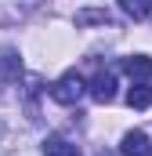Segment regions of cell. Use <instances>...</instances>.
<instances>
[{"instance_id":"cell-1","label":"cell","mask_w":152,"mask_h":156,"mask_svg":"<svg viewBox=\"0 0 152 156\" xmlns=\"http://www.w3.org/2000/svg\"><path fill=\"white\" fill-rule=\"evenodd\" d=\"M83 94H87V83L80 80V73H65V76L54 80V87H51V98L58 105H76Z\"/></svg>"},{"instance_id":"cell-2","label":"cell","mask_w":152,"mask_h":156,"mask_svg":"<svg viewBox=\"0 0 152 156\" xmlns=\"http://www.w3.org/2000/svg\"><path fill=\"white\" fill-rule=\"evenodd\" d=\"M87 91H91V98H94V102L109 105V102L116 98V76H112V73H98V76L87 83Z\"/></svg>"},{"instance_id":"cell-3","label":"cell","mask_w":152,"mask_h":156,"mask_svg":"<svg viewBox=\"0 0 152 156\" xmlns=\"http://www.w3.org/2000/svg\"><path fill=\"white\" fill-rule=\"evenodd\" d=\"M119 153L123 156H152V142L145 131H127L123 142H119Z\"/></svg>"},{"instance_id":"cell-4","label":"cell","mask_w":152,"mask_h":156,"mask_svg":"<svg viewBox=\"0 0 152 156\" xmlns=\"http://www.w3.org/2000/svg\"><path fill=\"white\" fill-rule=\"evenodd\" d=\"M123 69L138 80H149L152 76V58L149 55H130V58H123Z\"/></svg>"},{"instance_id":"cell-5","label":"cell","mask_w":152,"mask_h":156,"mask_svg":"<svg viewBox=\"0 0 152 156\" xmlns=\"http://www.w3.org/2000/svg\"><path fill=\"white\" fill-rule=\"evenodd\" d=\"M43 156H80L73 142H65V138H58V134H51L47 142H43Z\"/></svg>"},{"instance_id":"cell-6","label":"cell","mask_w":152,"mask_h":156,"mask_svg":"<svg viewBox=\"0 0 152 156\" xmlns=\"http://www.w3.org/2000/svg\"><path fill=\"white\" fill-rule=\"evenodd\" d=\"M127 105H130V109H149L152 105V87L149 83H134V87L127 91Z\"/></svg>"},{"instance_id":"cell-7","label":"cell","mask_w":152,"mask_h":156,"mask_svg":"<svg viewBox=\"0 0 152 156\" xmlns=\"http://www.w3.org/2000/svg\"><path fill=\"white\" fill-rule=\"evenodd\" d=\"M91 22H109V11H105V7H87V11H76V26H91Z\"/></svg>"},{"instance_id":"cell-8","label":"cell","mask_w":152,"mask_h":156,"mask_svg":"<svg viewBox=\"0 0 152 156\" xmlns=\"http://www.w3.org/2000/svg\"><path fill=\"white\" fill-rule=\"evenodd\" d=\"M0 76L4 80L18 76V55H15V51H4V55H0Z\"/></svg>"},{"instance_id":"cell-9","label":"cell","mask_w":152,"mask_h":156,"mask_svg":"<svg viewBox=\"0 0 152 156\" xmlns=\"http://www.w3.org/2000/svg\"><path fill=\"white\" fill-rule=\"evenodd\" d=\"M119 7H123V15H130V18H149V15H152V4H145V0H141V4H134V0H123Z\"/></svg>"},{"instance_id":"cell-10","label":"cell","mask_w":152,"mask_h":156,"mask_svg":"<svg viewBox=\"0 0 152 156\" xmlns=\"http://www.w3.org/2000/svg\"><path fill=\"white\" fill-rule=\"evenodd\" d=\"M98 156H109V153H98Z\"/></svg>"}]
</instances>
